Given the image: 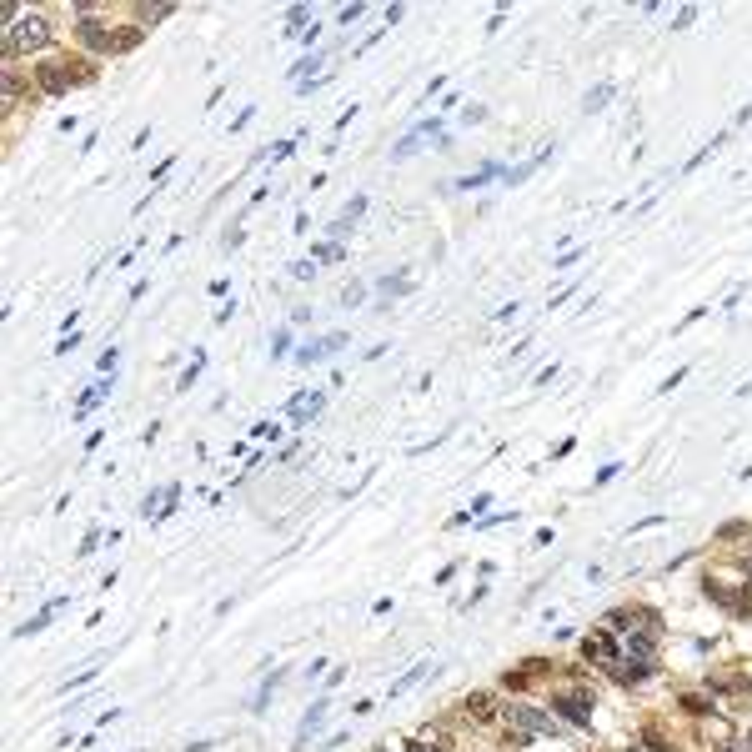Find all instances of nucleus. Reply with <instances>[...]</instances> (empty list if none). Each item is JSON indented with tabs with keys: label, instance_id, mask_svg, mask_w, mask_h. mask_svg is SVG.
<instances>
[{
	"label": "nucleus",
	"instance_id": "obj_6",
	"mask_svg": "<svg viewBox=\"0 0 752 752\" xmlns=\"http://www.w3.org/2000/svg\"><path fill=\"white\" fill-rule=\"evenodd\" d=\"M747 752H752V733H747Z\"/></svg>",
	"mask_w": 752,
	"mask_h": 752
},
{
	"label": "nucleus",
	"instance_id": "obj_7",
	"mask_svg": "<svg viewBox=\"0 0 752 752\" xmlns=\"http://www.w3.org/2000/svg\"><path fill=\"white\" fill-rule=\"evenodd\" d=\"M747 572H752V562H747Z\"/></svg>",
	"mask_w": 752,
	"mask_h": 752
},
{
	"label": "nucleus",
	"instance_id": "obj_4",
	"mask_svg": "<svg viewBox=\"0 0 752 752\" xmlns=\"http://www.w3.org/2000/svg\"><path fill=\"white\" fill-rule=\"evenodd\" d=\"M466 712L477 717V722H487V717H491V697H487V692H471V697H466Z\"/></svg>",
	"mask_w": 752,
	"mask_h": 752
},
{
	"label": "nucleus",
	"instance_id": "obj_2",
	"mask_svg": "<svg viewBox=\"0 0 752 752\" xmlns=\"http://www.w3.org/2000/svg\"><path fill=\"white\" fill-rule=\"evenodd\" d=\"M511 733H517V742H527V737H547V733H557V722L552 717H542L536 707H511Z\"/></svg>",
	"mask_w": 752,
	"mask_h": 752
},
{
	"label": "nucleus",
	"instance_id": "obj_1",
	"mask_svg": "<svg viewBox=\"0 0 752 752\" xmlns=\"http://www.w3.org/2000/svg\"><path fill=\"white\" fill-rule=\"evenodd\" d=\"M51 40V26L40 15H26V20H15L10 35H6V51H40Z\"/></svg>",
	"mask_w": 752,
	"mask_h": 752
},
{
	"label": "nucleus",
	"instance_id": "obj_5",
	"mask_svg": "<svg viewBox=\"0 0 752 752\" xmlns=\"http://www.w3.org/2000/svg\"><path fill=\"white\" fill-rule=\"evenodd\" d=\"M707 742H722V747H727V742H733V727H727V722H712V727H707Z\"/></svg>",
	"mask_w": 752,
	"mask_h": 752
},
{
	"label": "nucleus",
	"instance_id": "obj_3",
	"mask_svg": "<svg viewBox=\"0 0 752 752\" xmlns=\"http://www.w3.org/2000/svg\"><path fill=\"white\" fill-rule=\"evenodd\" d=\"M582 652H587L592 662H612V637H607V632H592V637L582 642Z\"/></svg>",
	"mask_w": 752,
	"mask_h": 752
}]
</instances>
